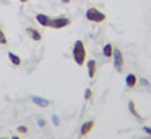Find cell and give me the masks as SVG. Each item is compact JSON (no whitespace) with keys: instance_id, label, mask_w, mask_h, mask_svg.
Returning <instances> with one entry per match:
<instances>
[{"instance_id":"1","label":"cell","mask_w":151,"mask_h":139,"mask_svg":"<svg viewBox=\"0 0 151 139\" xmlns=\"http://www.w3.org/2000/svg\"><path fill=\"white\" fill-rule=\"evenodd\" d=\"M72 55H73V60H75V63L78 65V66H83V65L86 63V48H85L83 41H75Z\"/></svg>"},{"instance_id":"2","label":"cell","mask_w":151,"mask_h":139,"mask_svg":"<svg viewBox=\"0 0 151 139\" xmlns=\"http://www.w3.org/2000/svg\"><path fill=\"white\" fill-rule=\"evenodd\" d=\"M86 19H88V21H91V23H102L106 19V15L99 8L91 6V8L86 10Z\"/></svg>"},{"instance_id":"3","label":"cell","mask_w":151,"mask_h":139,"mask_svg":"<svg viewBox=\"0 0 151 139\" xmlns=\"http://www.w3.org/2000/svg\"><path fill=\"white\" fill-rule=\"evenodd\" d=\"M70 18H67V16H55V18H50L49 21V28L52 29H63L67 28V26H70Z\"/></svg>"},{"instance_id":"4","label":"cell","mask_w":151,"mask_h":139,"mask_svg":"<svg viewBox=\"0 0 151 139\" xmlns=\"http://www.w3.org/2000/svg\"><path fill=\"white\" fill-rule=\"evenodd\" d=\"M114 66H115V70L120 73L122 71V68H124V55H122V52L119 50V48H114Z\"/></svg>"},{"instance_id":"5","label":"cell","mask_w":151,"mask_h":139,"mask_svg":"<svg viewBox=\"0 0 151 139\" xmlns=\"http://www.w3.org/2000/svg\"><path fill=\"white\" fill-rule=\"evenodd\" d=\"M93 128H94V121H93V120H89V121H85V123L81 125V129H80V136H81V138L88 136L89 133H91Z\"/></svg>"},{"instance_id":"6","label":"cell","mask_w":151,"mask_h":139,"mask_svg":"<svg viewBox=\"0 0 151 139\" xmlns=\"http://www.w3.org/2000/svg\"><path fill=\"white\" fill-rule=\"evenodd\" d=\"M36 21L39 23L41 26H44V28H49L50 16H47L46 13H37V15H36Z\"/></svg>"},{"instance_id":"7","label":"cell","mask_w":151,"mask_h":139,"mask_svg":"<svg viewBox=\"0 0 151 139\" xmlns=\"http://www.w3.org/2000/svg\"><path fill=\"white\" fill-rule=\"evenodd\" d=\"M26 34L29 36V39H33V41H36V42H39L41 39H42L41 32L37 31L36 28H28V29H26Z\"/></svg>"},{"instance_id":"8","label":"cell","mask_w":151,"mask_h":139,"mask_svg":"<svg viewBox=\"0 0 151 139\" xmlns=\"http://www.w3.org/2000/svg\"><path fill=\"white\" fill-rule=\"evenodd\" d=\"M86 66H88V76L91 78V79H94V78H96V71H98V66H96V61H94V60H88Z\"/></svg>"},{"instance_id":"9","label":"cell","mask_w":151,"mask_h":139,"mask_svg":"<svg viewBox=\"0 0 151 139\" xmlns=\"http://www.w3.org/2000/svg\"><path fill=\"white\" fill-rule=\"evenodd\" d=\"M137 81H138V78L135 76L133 73H128L127 78H125V84H127V87H130V89H133V87L137 86Z\"/></svg>"},{"instance_id":"10","label":"cell","mask_w":151,"mask_h":139,"mask_svg":"<svg viewBox=\"0 0 151 139\" xmlns=\"http://www.w3.org/2000/svg\"><path fill=\"white\" fill-rule=\"evenodd\" d=\"M31 100H33L36 105H39V107H49V103H50L47 99H41V97H37V96H33Z\"/></svg>"},{"instance_id":"11","label":"cell","mask_w":151,"mask_h":139,"mask_svg":"<svg viewBox=\"0 0 151 139\" xmlns=\"http://www.w3.org/2000/svg\"><path fill=\"white\" fill-rule=\"evenodd\" d=\"M8 58H10V61H12V65H13V66H20L21 65V58L18 57V55H15L13 52H8Z\"/></svg>"},{"instance_id":"12","label":"cell","mask_w":151,"mask_h":139,"mask_svg":"<svg viewBox=\"0 0 151 139\" xmlns=\"http://www.w3.org/2000/svg\"><path fill=\"white\" fill-rule=\"evenodd\" d=\"M102 55L107 58H111L112 55H114V47H112V44H106L104 47H102Z\"/></svg>"},{"instance_id":"13","label":"cell","mask_w":151,"mask_h":139,"mask_svg":"<svg viewBox=\"0 0 151 139\" xmlns=\"http://www.w3.org/2000/svg\"><path fill=\"white\" fill-rule=\"evenodd\" d=\"M128 110H130V113H132V115H133V116H135V118H137V120H141L140 113L137 112V108H135V102H132V100H130V102H128Z\"/></svg>"},{"instance_id":"14","label":"cell","mask_w":151,"mask_h":139,"mask_svg":"<svg viewBox=\"0 0 151 139\" xmlns=\"http://www.w3.org/2000/svg\"><path fill=\"white\" fill-rule=\"evenodd\" d=\"M7 34H5V32H4V29H2V28H0V44H7Z\"/></svg>"},{"instance_id":"15","label":"cell","mask_w":151,"mask_h":139,"mask_svg":"<svg viewBox=\"0 0 151 139\" xmlns=\"http://www.w3.org/2000/svg\"><path fill=\"white\" fill-rule=\"evenodd\" d=\"M17 131L20 133V134H26V133H28V128L21 125V126H18V128H17Z\"/></svg>"},{"instance_id":"16","label":"cell","mask_w":151,"mask_h":139,"mask_svg":"<svg viewBox=\"0 0 151 139\" xmlns=\"http://www.w3.org/2000/svg\"><path fill=\"white\" fill-rule=\"evenodd\" d=\"M91 96H93V92H91V89L88 87V89L85 91V99H86V100H88V99H91Z\"/></svg>"},{"instance_id":"17","label":"cell","mask_w":151,"mask_h":139,"mask_svg":"<svg viewBox=\"0 0 151 139\" xmlns=\"http://www.w3.org/2000/svg\"><path fill=\"white\" fill-rule=\"evenodd\" d=\"M143 129H145V133H146V134H148V136H150V138H151V128H150V126H145Z\"/></svg>"},{"instance_id":"18","label":"cell","mask_w":151,"mask_h":139,"mask_svg":"<svg viewBox=\"0 0 151 139\" xmlns=\"http://www.w3.org/2000/svg\"><path fill=\"white\" fill-rule=\"evenodd\" d=\"M52 121H54V125H59V118H57V116H54Z\"/></svg>"},{"instance_id":"19","label":"cell","mask_w":151,"mask_h":139,"mask_svg":"<svg viewBox=\"0 0 151 139\" xmlns=\"http://www.w3.org/2000/svg\"><path fill=\"white\" fill-rule=\"evenodd\" d=\"M10 139H20V138H18V136H12Z\"/></svg>"},{"instance_id":"20","label":"cell","mask_w":151,"mask_h":139,"mask_svg":"<svg viewBox=\"0 0 151 139\" xmlns=\"http://www.w3.org/2000/svg\"><path fill=\"white\" fill-rule=\"evenodd\" d=\"M62 2H63V3H68V2H70V0H62Z\"/></svg>"},{"instance_id":"21","label":"cell","mask_w":151,"mask_h":139,"mask_svg":"<svg viewBox=\"0 0 151 139\" xmlns=\"http://www.w3.org/2000/svg\"><path fill=\"white\" fill-rule=\"evenodd\" d=\"M20 2H21V3H26V2H28V0H20Z\"/></svg>"},{"instance_id":"22","label":"cell","mask_w":151,"mask_h":139,"mask_svg":"<svg viewBox=\"0 0 151 139\" xmlns=\"http://www.w3.org/2000/svg\"><path fill=\"white\" fill-rule=\"evenodd\" d=\"M141 139H151V138H150V136H148V138H141Z\"/></svg>"},{"instance_id":"23","label":"cell","mask_w":151,"mask_h":139,"mask_svg":"<svg viewBox=\"0 0 151 139\" xmlns=\"http://www.w3.org/2000/svg\"><path fill=\"white\" fill-rule=\"evenodd\" d=\"M0 139H8V138H0Z\"/></svg>"}]
</instances>
